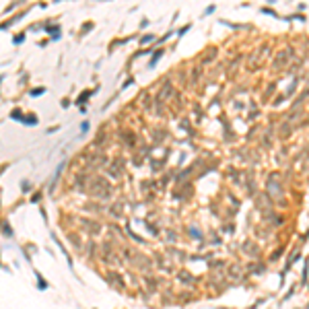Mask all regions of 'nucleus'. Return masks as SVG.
Masks as SVG:
<instances>
[{
  "label": "nucleus",
  "mask_w": 309,
  "mask_h": 309,
  "mask_svg": "<svg viewBox=\"0 0 309 309\" xmlns=\"http://www.w3.org/2000/svg\"><path fill=\"white\" fill-rule=\"evenodd\" d=\"M161 56H163V52H161V50H157V54L153 56V60H151V64H149V68H153V66H155V62H157Z\"/></svg>",
  "instance_id": "2"
},
{
  "label": "nucleus",
  "mask_w": 309,
  "mask_h": 309,
  "mask_svg": "<svg viewBox=\"0 0 309 309\" xmlns=\"http://www.w3.org/2000/svg\"><path fill=\"white\" fill-rule=\"evenodd\" d=\"M4 235H8V237L13 235V231H10V227H8V225H4Z\"/></svg>",
  "instance_id": "4"
},
{
  "label": "nucleus",
  "mask_w": 309,
  "mask_h": 309,
  "mask_svg": "<svg viewBox=\"0 0 309 309\" xmlns=\"http://www.w3.org/2000/svg\"><path fill=\"white\" fill-rule=\"evenodd\" d=\"M37 287H39L41 291H43V288H48V282H46V278H43L41 274H37Z\"/></svg>",
  "instance_id": "1"
},
{
  "label": "nucleus",
  "mask_w": 309,
  "mask_h": 309,
  "mask_svg": "<svg viewBox=\"0 0 309 309\" xmlns=\"http://www.w3.org/2000/svg\"><path fill=\"white\" fill-rule=\"evenodd\" d=\"M43 93H46V89H33V91H31V95H33V97H37V95H43Z\"/></svg>",
  "instance_id": "3"
}]
</instances>
